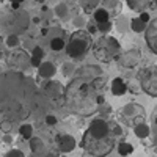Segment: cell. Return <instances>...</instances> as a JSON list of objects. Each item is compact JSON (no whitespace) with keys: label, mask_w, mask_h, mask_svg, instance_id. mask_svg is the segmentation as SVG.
Segmentation results:
<instances>
[{"label":"cell","mask_w":157,"mask_h":157,"mask_svg":"<svg viewBox=\"0 0 157 157\" xmlns=\"http://www.w3.org/2000/svg\"><path fill=\"white\" fill-rule=\"evenodd\" d=\"M134 134H135L137 138H141L143 140V138H148L151 135V129L145 123H138V124L134 126Z\"/></svg>","instance_id":"13"},{"label":"cell","mask_w":157,"mask_h":157,"mask_svg":"<svg viewBox=\"0 0 157 157\" xmlns=\"http://www.w3.org/2000/svg\"><path fill=\"white\" fill-rule=\"evenodd\" d=\"M55 14L58 16V17H66L68 16V6H66V3H58L57 6H55Z\"/></svg>","instance_id":"21"},{"label":"cell","mask_w":157,"mask_h":157,"mask_svg":"<svg viewBox=\"0 0 157 157\" xmlns=\"http://www.w3.org/2000/svg\"><path fill=\"white\" fill-rule=\"evenodd\" d=\"M41 35L46 36V35H47V29H43V30H41Z\"/></svg>","instance_id":"34"},{"label":"cell","mask_w":157,"mask_h":157,"mask_svg":"<svg viewBox=\"0 0 157 157\" xmlns=\"http://www.w3.org/2000/svg\"><path fill=\"white\" fill-rule=\"evenodd\" d=\"M146 25H148V24L141 22L138 17H135V19H132V21H130V29H132L135 33H141V32H145Z\"/></svg>","instance_id":"17"},{"label":"cell","mask_w":157,"mask_h":157,"mask_svg":"<svg viewBox=\"0 0 157 157\" xmlns=\"http://www.w3.org/2000/svg\"><path fill=\"white\" fill-rule=\"evenodd\" d=\"M32 57H36V58H44V50L39 47V46H35L33 50H32Z\"/></svg>","instance_id":"24"},{"label":"cell","mask_w":157,"mask_h":157,"mask_svg":"<svg viewBox=\"0 0 157 157\" xmlns=\"http://www.w3.org/2000/svg\"><path fill=\"white\" fill-rule=\"evenodd\" d=\"M5 157H25V155H24V152L19 151V149H10V151L5 154Z\"/></svg>","instance_id":"25"},{"label":"cell","mask_w":157,"mask_h":157,"mask_svg":"<svg viewBox=\"0 0 157 157\" xmlns=\"http://www.w3.org/2000/svg\"><path fill=\"white\" fill-rule=\"evenodd\" d=\"M112 22L110 21H107V22H101V24H98L96 25V30L98 32H101V33H109L110 30H112Z\"/></svg>","instance_id":"23"},{"label":"cell","mask_w":157,"mask_h":157,"mask_svg":"<svg viewBox=\"0 0 157 157\" xmlns=\"http://www.w3.org/2000/svg\"><path fill=\"white\" fill-rule=\"evenodd\" d=\"M10 2H11V3H13V2H17V3H21L22 0H10Z\"/></svg>","instance_id":"35"},{"label":"cell","mask_w":157,"mask_h":157,"mask_svg":"<svg viewBox=\"0 0 157 157\" xmlns=\"http://www.w3.org/2000/svg\"><path fill=\"white\" fill-rule=\"evenodd\" d=\"M94 102L98 104V105H102V104L105 102V98H104L102 94H98V96H96V99H94Z\"/></svg>","instance_id":"30"},{"label":"cell","mask_w":157,"mask_h":157,"mask_svg":"<svg viewBox=\"0 0 157 157\" xmlns=\"http://www.w3.org/2000/svg\"><path fill=\"white\" fill-rule=\"evenodd\" d=\"M138 19L141 21V22H145V24H148L149 21H151V14L148 11H141L140 13V16H138Z\"/></svg>","instance_id":"27"},{"label":"cell","mask_w":157,"mask_h":157,"mask_svg":"<svg viewBox=\"0 0 157 157\" xmlns=\"http://www.w3.org/2000/svg\"><path fill=\"white\" fill-rule=\"evenodd\" d=\"M109 132H112L113 135H123V127L120 126V124H118V123H109Z\"/></svg>","instance_id":"22"},{"label":"cell","mask_w":157,"mask_h":157,"mask_svg":"<svg viewBox=\"0 0 157 157\" xmlns=\"http://www.w3.org/2000/svg\"><path fill=\"white\" fill-rule=\"evenodd\" d=\"M94 21H96V24H101V22H107V21H110V14H109V11L105 10V8H98L96 11H94Z\"/></svg>","instance_id":"15"},{"label":"cell","mask_w":157,"mask_h":157,"mask_svg":"<svg viewBox=\"0 0 157 157\" xmlns=\"http://www.w3.org/2000/svg\"><path fill=\"white\" fill-rule=\"evenodd\" d=\"M116 149H118V154H120L121 157H127V155H130L134 152V146L127 141H121L120 145L116 146Z\"/></svg>","instance_id":"14"},{"label":"cell","mask_w":157,"mask_h":157,"mask_svg":"<svg viewBox=\"0 0 157 157\" xmlns=\"http://www.w3.org/2000/svg\"><path fill=\"white\" fill-rule=\"evenodd\" d=\"M38 74L43 78H50L57 74V68H55V64L50 63V61H41V64L38 66Z\"/></svg>","instance_id":"11"},{"label":"cell","mask_w":157,"mask_h":157,"mask_svg":"<svg viewBox=\"0 0 157 157\" xmlns=\"http://www.w3.org/2000/svg\"><path fill=\"white\" fill-rule=\"evenodd\" d=\"M2 129L5 130V134H10V130L13 129V124H11V121H3V123H2Z\"/></svg>","instance_id":"28"},{"label":"cell","mask_w":157,"mask_h":157,"mask_svg":"<svg viewBox=\"0 0 157 157\" xmlns=\"http://www.w3.org/2000/svg\"><path fill=\"white\" fill-rule=\"evenodd\" d=\"M6 46H8L10 49L17 47V46H19V36H17L16 33H11V35L6 38Z\"/></svg>","instance_id":"20"},{"label":"cell","mask_w":157,"mask_h":157,"mask_svg":"<svg viewBox=\"0 0 157 157\" xmlns=\"http://www.w3.org/2000/svg\"><path fill=\"white\" fill-rule=\"evenodd\" d=\"M140 80V88L145 91L146 94L155 98L157 96V68L155 64L151 68H145L138 74Z\"/></svg>","instance_id":"4"},{"label":"cell","mask_w":157,"mask_h":157,"mask_svg":"<svg viewBox=\"0 0 157 157\" xmlns=\"http://www.w3.org/2000/svg\"><path fill=\"white\" fill-rule=\"evenodd\" d=\"M57 123H58V120H57L55 115H47L46 116V124L47 126H55Z\"/></svg>","instance_id":"26"},{"label":"cell","mask_w":157,"mask_h":157,"mask_svg":"<svg viewBox=\"0 0 157 157\" xmlns=\"http://www.w3.org/2000/svg\"><path fill=\"white\" fill-rule=\"evenodd\" d=\"M19 6H21V3H17V2H13L11 3V8L13 10H19Z\"/></svg>","instance_id":"32"},{"label":"cell","mask_w":157,"mask_h":157,"mask_svg":"<svg viewBox=\"0 0 157 157\" xmlns=\"http://www.w3.org/2000/svg\"><path fill=\"white\" fill-rule=\"evenodd\" d=\"M120 50V43L118 39H115L113 36H107L101 39L94 47V55L96 58H99L101 61H110L115 55V52Z\"/></svg>","instance_id":"3"},{"label":"cell","mask_w":157,"mask_h":157,"mask_svg":"<svg viewBox=\"0 0 157 157\" xmlns=\"http://www.w3.org/2000/svg\"><path fill=\"white\" fill-rule=\"evenodd\" d=\"M29 140H30V149H32L33 152L41 151V149H43L44 143H43V140L39 138V137H32V138H29Z\"/></svg>","instance_id":"19"},{"label":"cell","mask_w":157,"mask_h":157,"mask_svg":"<svg viewBox=\"0 0 157 157\" xmlns=\"http://www.w3.org/2000/svg\"><path fill=\"white\" fill-rule=\"evenodd\" d=\"M77 146V143H75V138L72 135H60L58 137V149L63 152V154H68L71 151H74Z\"/></svg>","instance_id":"8"},{"label":"cell","mask_w":157,"mask_h":157,"mask_svg":"<svg viewBox=\"0 0 157 157\" xmlns=\"http://www.w3.org/2000/svg\"><path fill=\"white\" fill-rule=\"evenodd\" d=\"M146 43L152 54H157V19H151L146 25Z\"/></svg>","instance_id":"7"},{"label":"cell","mask_w":157,"mask_h":157,"mask_svg":"<svg viewBox=\"0 0 157 157\" xmlns=\"http://www.w3.org/2000/svg\"><path fill=\"white\" fill-rule=\"evenodd\" d=\"M3 141H5V143H11V141H13L11 135H10V134H5V135H3Z\"/></svg>","instance_id":"31"},{"label":"cell","mask_w":157,"mask_h":157,"mask_svg":"<svg viewBox=\"0 0 157 157\" xmlns=\"http://www.w3.org/2000/svg\"><path fill=\"white\" fill-rule=\"evenodd\" d=\"M36 2H39V3H44V0H36Z\"/></svg>","instance_id":"36"},{"label":"cell","mask_w":157,"mask_h":157,"mask_svg":"<svg viewBox=\"0 0 157 157\" xmlns=\"http://www.w3.org/2000/svg\"><path fill=\"white\" fill-rule=\"evenodd\" d=\"M91 46H93L91 35L88 32H85V30H77L71 36L68 46H64V47H66V52H68L69 57L80 58V57H83L86 52L91 49Z\"/></svg>","instance_id":"1"},{"label":"cell","mask_w":157,"mask_h":157,"mask_svg":"<svg viewBox=\"0 0 157 157\" xmlns=\"http://www.w3.org/2000/svg\"><path fill=\"white\" fill-rule=\"evenodd\" d=\"M86 134L93 138H105L109 137V123L105 120H102V118H96V120L91 121Z\"/></svg>","instance_id":"6"},{"label":"cell","mask_w":157,"mask_h":157,"mask_svg":"<svg viewBox=\"0 0 157 157\" xmlns=\"http://www.w3.org/2000/svg\"><path fill=\"white\" fill-rule=\"evenodd\" d=\"M46 157H60V155H57L55 152H49V154H47Z\"/></svg>","instance_id":"33"},{"label":"cell","mask_w":157,"mask_h":157,"mask_svg":"<svg viewBox=\"0 0 157 157\" xmlns=\"http://www.w3.org/2000/svg\"><path fill=\"white\" fill-rule=\"evenodd\" d=\"M140 58H141V54H140V50L137 49H130L127 50L126 54L123 55V64L126 68H135L137 64L140 63Z\"/></svg>","instance_id":"9"},{"label":"cell","mask_w":157,"mask_h":157,"mask_svg":"<svg viewBox=\"0 0 157 157\" xmlns=\"http://www.w3.org/2000/svg\"><path fill=\"white\" fill-rule=\"evenodd\" d=\"M126 91H127L126 80L121 77H115L112 80V93L115 96H123V94H126Z\"/></svg>","instance_id":"12"},{"label":"cell","mask_w":157,"mask_h":157,"mask_svg":"<svg viewBox=\"0 0 157 157\" xmlns=\"http://www.w3.org/2000/svg\"><path fill=\"white\" fill-rule=\"evenodd\" d=\"M61 157H66V155H64V154H63V155H61Z\"/></svg>","instance_id":"37"},{"label":"cell","mask_w":157,"mask_h":157,"mask_svg":"<svg viewBox=\"0 0 157 157\" xmlns=\"http://www.w3.org/2000/svg\"><path fill=\"white\" fill-rule=\"evenodd\" d=\"M41 58H36V57H30V64H32V66L33 68H38L39 66V64H41Z\"/></svg>","instance_id":"29"},{"label":"cell","mask_w":157,"mask_h":157,"mask_svg":"<svg viewBox=\"0 0 157 157\" xmlns=\"http://www.w3.org/2000/svg\"><path fill=\"white\" fill-rule=\"evenodd\" d=\"M19 134H21V137H22V138H25V140L32 138V137H33V126H32V124H29V123L22 124V126L19 127Z\"/></svg>","instance_id":"16"},{"label":"cell","mask_w":157,"mask_h":157,"mask_svg":"<svg viewBox=\"0 0 157 157\" xmlns=\"http://www.w3.org/2000/svg\"><path fill=\"white\" fill-rule=\"evenodd\" d=\"M130 10L134 11H145L148 6H152V10L155 8V0H126Z\"/></svg>","instance_id":"10"},{"label":"cell","mask_w":157,"mask_h":157,"mask_svg":"<svg viewBox=\"0 0 157 157\" xmlns=\"http://www.w3.org/2000/svg\"><path fill=\"white\" fill-rule=\"evenodd\" d=\"M64 46H66V43H64V39L63 38H54L50 41V49L54 50V52H60V50H63L64 49Z\"/></svg>","instance_id":"18"},{"label":"cell","mask_w":157,"mask_h":157,"mask_svg":"<svg viewBox=\"0 0 157 157\" xmlns=\"http://www.w3.org/2000/svg\"><path fill=\"white\" fill-rule=\"evenodd\" d=\"M123 118L130 123V124H138V123H143L145 120V110L140 104H135V102H130V104H126L123 107Z\"/></svg>","instance_id":"5"},{"label":"cell","mask_w":157,"mask_h":157,"mask_svg":"<svg viewBox=\"0 0 157 157\" xmlns=\"http://www.w3.org/2000/svg\"><path fill=\"white\" fill-rule=\"evenodd\" d=\"M82 145L88 151V154L94 155V157H102V155L109 154L113 149L115 143H113V140H110L107 137L105 138H93V137H90L88 134H85Z\"/></svg>","instance_id":"2"}]
</instances>
